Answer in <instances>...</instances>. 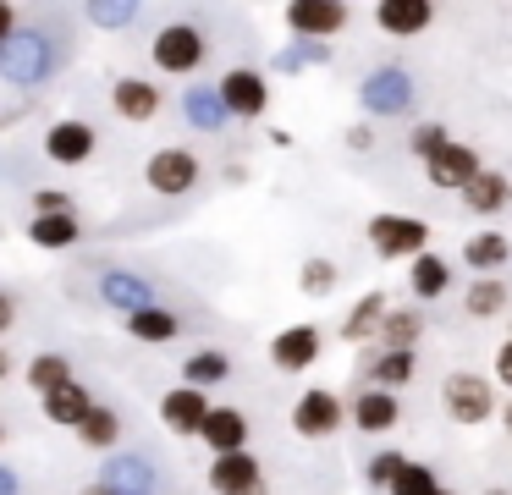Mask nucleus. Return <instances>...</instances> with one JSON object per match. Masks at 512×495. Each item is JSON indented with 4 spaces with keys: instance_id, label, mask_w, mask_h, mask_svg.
<instances>
[{
    "instance_id": "nucleus-29",
    "label": "nucleus",
    "mask_w": 512,
    "mask_h": 495,
    "mask_svg": "<svg viewBox=\"0 0 512 495\" xmlns=\"http://www.w3.org/2000/svg\"><path fill=\"white\" fill-rule=\"evenodd\" d=\"M28 237H34V248H72L78 242V220H72V209L67 215H34V226H28Z\"/></svg>"
},
{
    "instance_id": "nucleus-27",
    "label": "nucleus",
    "mask_w": 512,
    "mask_h": 495,
    "mask_svg": "<svg viewBox=\"0 0 512 495\" xmlns=\"http://www.w3.org/2000/svg\"><path fill=\"white\" fill-rule=\"evenodd\" d=\"M182 380H188V391H210V385L232 380V363H226V352H193L182 363Z\"/></svg>"
},
{
    "instance_id": "nucleus-7",
    "label": "nucleus",
    "mask_w": 512,
    "mask_h": 495,
    "mask_svg": "<svg viewBox=\"0 0 512 495\" xmlns=\"http://www.w3.org/2000/svg\"><path fill=\"white\" fill-rule=\"evenodd\" d=\"M292 429L303 440H325L342 429V396L336 391H303L298 407H292Z\"/></svg>"
},
{
    "instance_id": "nucleus-24",
    "label": "nucleus",
    "mask_w": 512,
    "mask_h": 495,
    "mask_svg": "<svg viewBox=\"0 0 512 495\" xmlns=\"http://www.w3.org/2000/svg\"><path fill=\"white\" fill-rule=\"evenodd\" d=\"M408 286H413V297H424V303H435V297L452 286V270H446V259H435L430 248L413 259V270H408Z\"/></svg>"
},
{
    "instance_id": "nucleus-11",
    "label": "nucleus",
    "mask_w": 512,
    "mask_h": 495,
    "mask_svg": "<svg viewBox=\"0 0 512 495\" xmlns=\"http://www.w3.org/2000/svg\"><path fill=\"white\" fill-rule=\"evenodd\" d=\"M259 457H248V451H226V457H215L210 468V490L215 495H259Z\"/></svg>"
},
{
    "instance_id": "nucleus-20",
    "label": "nucleus",
    "mask_w": 512,
    "mask_h": 495,
    "mask_svg": "<svg viewBox=\"0 0 512 495\" xmlns=\"http://www.w3.org/2000/svg\"><path fill=\"white\" fill-rule=\"evenodd\" d=\"M463 204L474 209V215H501V209L512 204V182L501 171H490V165H479V176L463 187Z\"/></svg>"
},
{
    "instance_id": "nucleus-39",
    "label": "nucleus",
    "mask_w": 512,
    "mask_h": 495,
    "mask_svg": "<svg viewBox=\"0 0 512 495\" xmlns=\"http://www.w3.org/2000/svg\"><path fill=\"white\" fill-rule=\"evenodd\" d=\"M441 143H446V127H441V121H424V127L413 132V154H419V160H430Z\"/></svg>"
},
{
    "instance_id": "nucleus-28",
    "label": "nucleus",
    "mask_w": 512,
    "mask_h": 495,
    "mask_svg": "<svg viewBox=\"0 0 512 495\" xmlns=\"http://www.w3.org/2000/svg\"><path fill=\"white\" fill-rule=\"evenodd\" d=\"M78 440H83V446H94V451H111L116 440H122V418H116L111 407H89L83 424H78Z\"/></svg>"
},
{
    "instance_id": "nucleus-16",
    "label": "nucleus",
    "mask_w": 512,
    "mask_h": 495,
    "mask_svg": "<svg viewBox=\"0 0 512 495\" xmlns=\"http://www.w3.org/2000/svg\"><path fill=\"white\" fill-rule=\"evenodd\" d=\"M100 484L111 495H155V468H149L144 457H111L105 462V473H100Z\"/></svg>"
},
{
    "instance_id": "nucleus-17",
    "label": "nucleus",
    "mask_w": 512,
    "mask_h": 495,
    "mask_svg": "<svg viewBox=\"0 0 512 495\" xmlns=\"http://www.w3.org/2000/svg\"><path fill=\"white\" fill-rule=\"evenodd\" d=\"M430 17H435L430 0H380V6H375V22H380L386 33H397V39L424 33V28H430Z\"/></svg>"
},
{
    "instance_id": "nucleus-22",
    "label": "nucleus",
    "mask_w": 512,
    "mask_h": 495,
    "mask_svg": "<svg viewBox=\"0 0 512 495\" xmlns=\"http://www.w3.org/2000/svg\"><path fill=\"white\" fill-rule=\"evenodd\" d=\"M375 336L386 341V352H413V341L424 336V314L419 308H386L375 325Z\"/></svg>"
},
{
    "instance_id": "nucleus-50",
    "label": "nucleus",
    "mask_w": 512,
    "mask_h": 495,
    "mask_svg": "<svg viewBox=\"0 0 512 495\" xmlns=\"http://www.w3.org/2000/svg\"><path fill=\"white\" fill-rule=\"evenodd\" d=\"M485 495H512V490H485Z\"/></svg>"
},
{
    "instance_id": "nucleus-26",
    "label": "nucleus",
    "mask_w": 512,
    "mask_h": 495,
    "mask_svg": "<svg viewBox=\"0 0 512 495\" xmlns=\"http://www.w3.org/2000/svg\"><path fill=\"white\" fill-rule=\"evenodd\" d=\"M463 308L474 319H496L501 308H507V281H501V275H479V281L463 292Z\"/></svg>"
},
{
    "instance_id": "nucleus-19",
    "label": "nucleus",
    "mask_w": 512,
    "mask_h": 495,
    "mask_svg": "<svg viewBox=\"0 0 512 495\" xmlns=\"http://www.w3.org/2000/svg\"><path fill=\"white\" fill-rule=\"evenodd\" d=\"M397 418H402V407H397V396H386V391H375V385H358V402H353V424L364 429V435H386V429H397Z\"/></svg>"
},
{
    "instance_id": "nucleus-13",
    "label": "nucleus",
    "mask_w": 512,
    "mask_h": 495,
    "mask_svg": "<svg viewBox=\"0 0 512 495\" xmlns=\"http://www.w3.org/2000/svg\"><path fill=\"white\" fill-rule=\"evenodd\" d=\"M270 358H276V369L303 374L314 358H320V330L314 325H287L276 341H270Z\"/></svg>"
},
{
    "instance_id": "nucleus-25",
    "label": "nucleus",
    "mask_w": 512,
    "mask_h": 495,
    "mask_svg": "<svg viewBox=\"0 0 512 495\" xmlns=\"http://www.w3.org/2000/svg\"><path fill=\"white\" fill-rule=\"evenodd\" d=\"M413 369H419V358H413V352H380V358L369 363V380H375V391L397 396L402 385L413 380Z\"/></svg>"
},
{
    "instance_id": "nucleus-8",
    "label": "nucleus",
    "mask_w": 512,
    "mask_h": 495,
    "mask_svg": "<svg viewBox=\"0 0 512 495\" xmlns=\"http://www.w3.org/2000/svg\"><path fill=\"white\" fill-rule=\"evenodd\" d=\"M424 176H430L435 187H457V193H463V187L479 176V154L468 149V143H452V138H446L441 149L424 160Z\"/></svg>"
},
{
    "instance_id": "nucleus-42",
    "label": "nucleus",
    "mask_w": 512,
    "mask_h": 495,
    "mask_svg": "<svg viewBox=\"0 0 512 495\" xmlns=\"http://www.w3.org/2000/svg\"><path fill=\"white\" fill-rule=\"evenodd\" d=\"M12 319H17V303H12V292H0V336L12 330Z\"/></svg>"
},
{
    "instance_id": "nucleus-33",
    "label": "nucleus",
    "mask_w": 512,
    "mask_h": 495,
    "mask_svg": "<svg viewBox=\"0 0 512 495\" xmlns=\"http://www.w3.org/2000/svg\"><path fill=\"white\" fill-rule=\"evenodd\" d=\"M380 314H386V297H380V292H364V303H353V314H347V325H342V341H364V336H375Z\"/></svg>"
},
{
    "instance_id": "nucleus-31",
    "label": "nucleus",
    "mask_w": 512,
    "mask_h": 495,
    "mask_svg": "<svg viewBox=\"0 0 512 495\" xmlns=\"http://www.w3.org/2000/svg\"><path fill=\"white\" fill-rule=\"evenodd\" d=\"M182 110H188V121H193L199 132H215V127L226 121V105H221V94H215V88H199V83L188 88V99H182Z\"/></svg>"
},
{
    "instance_id": "nucleus-49",
    "label": "nucleus",
    "mask_w": 512,
    "mask_h": 495,
    "mask_svg": "<svg viewBox=\"0 0 512 495\" xmlns=\"http://www.w3.org/2000/svg\"><path fill=\"white\" fill-rule=\"evenodd\" d=\"M501 424H507V435H512V402H507V413H501Z\"/></svg>"
},
{
    "instance_id": "nucleus-48",
    "label": "nucleus",
    "mask_w": 512,
    "mask_h": 495,
    "mask_svg": "<svg viewBox=\"0 0 512 495\" xmlns=\"http://www.w3.org/2000/svg\"><path fill=\"white\" fill-rule=\"evenodd\" d=\"M78 495H111V490H105V484H89V490H78Z\"/></svg>"
},
{
    "instance_id": "nucleus-45",
    "label": "nucleus",
    "mask_w": 512,
    "mask_h": 495,
    "mask_svg": "<svg viewBox=\"0 0 512 495\" xmlns=\"http://www.w3.org/2000/svg\"><path fill=\"white\" fill-rule=\"evenodd\" d=\"M347 143H353V149H369V143H375V132H369V127H353V132H347Z\"/></svg>"
},
{
    "instance_id": "nucleus-44",
    "label": "nucleus",
    "mask_w": 512,
    "mask_h": 495,
    "mask_svg": "<svg viewBox=\"0 0 512 495\" xmlns=\"http://www.w3.org/2000/svg\"><path fill=\"white\" fill-rule=\"evenodd\" d=\"M12 33H17V11L0 0V39H12Z\"/></svg>"
},
{
    "instance_id": "nucleus-30",
    "label": "nucleus",
    "mask_w": 512,
    "mask_h": 495,
    "mask_svg": "<svg viewBox=\"0 0 512 495\" xmlns=\"http://www.w3.org/2000/svg\"><path fill=\"white\" fill-rule=\"evenodd\" d=\"M507 253H512V242L501 237V231H479V237H468L463 259L474 264L479 275H490V270H501V264H507Z\"/></svg>"
},
{
    "instance_id": "nucleus-1",
    "label": "nucleus",
    "mask_w": 512,
    "mask_h": 495,
    "mask_svg": "<svg viewBox=\"0 0 512 495\" xmlns=\"http://www.w3.org/2000/svg\"><path fill=\"white\" fill-rule=\"evenodd\" d=\"M45 72H56V50H50L45 33L17 28L12 39H0V77H12V83H39Z\"/></svg>"
},
{
    "instance_id": "nucleus-18",
    "label": "nucleus",
    "mask_w": 512,
    "mask_h": 495,
    "mask_svg": "<svg viewBox=\"0 0 512 495\" xmlns=\"http://www.w3.org/2000/svg\"><path fill=\"white\" fill-rule=\"evenodd\" d=\"M199 435L210 440L215 457H226V451H243V440H248V418L237 413V407H210V413H204V424H199Z\"/></svg>"
},
{
    "instance_id": "nucleus-3",
    "label": "nucleus",
    "mask_w": 512,
    "mask_h": 495,
    "mask_svg": "<svg viewBox=\"0 0 512 495\" xmlns=\"http://www.w3.org/2000/svg\"><path fill=\"white\" fill-rule=\"evenodd\" d=\"M424 242H430V226L413 215H375L369 220V248L380 259H419Z\"/></svg>"
},
{
    "instance_id": "nucleus-15",
    "label": "nucleus",
    "mask_w": 512,
    "mask_h": 495,
    "mask_svg": "<svg viewBox=\"0 0 512 495\" xmlns=\"http://www.w3.org/2000/svg\"><path fill=\"white\" fill-rule=\"evenodd\" d=\"M100 297L122 314H138V308H155V286L144 275H127V270H105L100 275Z\"/></svg>"
},
{
    "instance_id": "nucleus-34",
    "label": "nucleus",
    "mask_w": 512,
    "mask_h": 495,
    "mask_svg": "<svg viewBox=\"0 0 512 495\" xmlns=\"http://www.w3.org/2000/svg\"><path fill=\"white\" fill-rule=\"evenodd\" d=\"M67 380H72V363L61 358V352H39V358L28 363V385H34L39 396L56 391V385H67Z\"/></svg>"
},
{
    "instance_id": "nucleus-46",
    "label": "nucleus",
    "mask_w": 512,
    "mask_h": 495,
    "mask_svg": "<svg viewBox=\"0 0 512 495\" xmlns=\"http://www.w3.org/2000/svg\"><path fill=\"white\" fill-rule=\"evenodd\" d=\"M0 495H17V473L12 468H0Z\"/></svg>"
},
{
    "instance_id": "nucleus-5",
    "label": "nucleus",
    "mask_w": 512,
    "mask_h": 495,
    "mask_svg": "<svg viewBox=\"0 0 512 495\" xmlns=\"http://www.w3.org/2000/svg\"><path fill=\"white\" fill-rule=\"evenodd\" d=\"M358 105H364L369 116H397V110L413 105V77L402 72V66H380V72L364 77V88H358Z\"/></svg>"
},
{
    "instance_id": "nucleus-32",
    "label": "nucleus",
    "mask_w": 512,
    "mask_h": 495,
    "mask_svg": "<svg viewBox=\"0 0 512 495\" xmlns=\"http://www.w3.org/2000/svg\"><path fill=\"white\" fill-rule=\"evenodd\" d=\"M127 330L138 341H149V347H160V341L177 336V314H166V308H138V314H127Z\"/></svg>"
},
{
    "instance_id": "nucleus-40",
    "label": "nucleus",
    "mask_w": 512,
    "mask_h": 495,
    "mask_svg": "<svg viewBox=\"0 0 512 495\" xmlns=\"http://www.w3.org/2000/svg\"><path fill=\"white\" fill-rule=\"evenodd\" d=\"M402 462H408V457H397V451H380V457L369 462V484H380V490H386V484H391V473H397Z\"/></svg>"
},
{
    "instance_id": "nucleus-21",
    "label": "nucleus",
    "mask_w": 512,
    "mask_h": 495,
    "mask_svg": "<svg viewBox=\"0 0 512 495\" xmlns=\"http://www.w3.org/2000/svg\"><path fill=\"white\" fill-rule=\"evenodd\" d=\"M111 105H116V116H122V121H155L160 88L144 83V77H122V83L111 88Z\"/></svg>"
},
{
    "instance_id": "nucleus-9",
    "label": "nucleus",
    "mask_w": 512,
    "mask_h": 495,
    "mask_svg": "<svg viewBox=\"0 0 512 495\" xmlns=\"http://www.w3.org/2000/svg\"><path fill=\"white\" fill-rule=\"evenodd\" d=\"M215 94H221L226 116H265V105H270V88H265V77H259V72H248V66H237V72H226Z\"/></svg>"
},
{
    "instance_id": "nucleus-2",
    "label": "nucleus",
    "mask_w": 512,
    "mask_h": 495,
    "mask_svg": "<svg viewBox=\"0 0 512 495\" xmlns=\"http://www.w3.org/2000/svg\"><path fill=\"white\" fill-rule=\"evenodd\" d=\"M441 407H446L452 424H485V418L496 413V391H490V380H479V374H446Z\"/></svg>"
},
{
    "instance_id": "nucleus-38",
    "label": "nucleus",
    "mask_w": 512,
    "mask_h": 495,
    "mask_svg": "<svg viewBox=\"0 0 512 495\" xmlns=\"http://www.w3.org/2000/svg\"><path fill=\"white\" fill-rule=\"evenodd\" d=\"M133 17H138L133 0H94V6H89V22H94V28H127Z\"/></svg>"
},
{
    "instance_id": "nucleus-51",
    "label": "nucleus",
    "mask_w": 512,
    "mask_h": 495,
    "mask_svg": "<svg viewBox=\"0 0 512 495\" xmlns=\"http://www.w3.org/2000/svg\"><path fill=\"white\" fill-rule=\"evenodd\" d=\"M435 495H452V490H435Z\"/></svg>"
},
{
    "instance_id": "nucleus-47",
    "label": "nucleus",
    "mask_w": 512,
    "mask_h": 495,
    "mask_svg": "<svg viewBox=\"0 0 512 495\" xmlns=\"http://www.w3.org/2000/svg\"><path fill=\"white\" fill-rule=\"evenodd\" d=\"M6 374H12V358H6V347H0V380H6Z\"/></svg>"
},
{
    "instance_id": "nucleus-6",
    "label": "nucleus",
    "mask_w": 512,
    "mask_h": 495,
    "mask_svg": "<svg viewBox=\"0 0 512 495\" xmlns=\"http://www.w3.org/2000/svg\"><path fill=\"white\" fill-rule=\"evenodd\" d=\"M287 28L298 33V39L325 44L331 33L347 28V6H342V0H292V6H287Z\"/></svg>"
},
{
    "instance_id": "nucleus-23",
    "label": "nucleus",
    "mask_w": 512,
    "mask_h": 495,
    "mask_svg": "<svg viewBox=\"0 0 512 495\" xmlns=\"http://www.w3.org/2000/svg\"><path fill=\"white\" fill-rule=\"evenodd\" d=\"M89 407H94V402H89V391H83L78 380H67V385H56V391H45V418H50V424L78 429Z\"/></svg>"
},
{
    "instance_id": "nucleus-10",
    "label": "nucleus",
    "mask_w": 512,
    "mask_h": 495,
    "mask_svg": "<svg viewBox=\"0 0 512 495\" xmlns=\"http://www.w3.org/2000/svg\"><path fill=\"white\" fill-rule=\"evenodd\" d=\"M193 182H199V160H193L188 149H160V154H149V187H155V193L177 198V193H188Z\"/></svg>"
},
{
    "instance_id": "nucleus-41",
    "label": "nucleus",
    "mask_w": 512,
    "mask_h": 495,
    "mask_svg": "<svg viewBox=\"0 0 512 495\" xmlns=\"http://www.w3.org/2000/svg\"><path fill=\"white\" fill-rule=\"evenodd\" d=\"M67 204H72V198L61 193V187H39V193H34V209H39V215H67Z\"/></svg>"
},
{
    "instance_id": "nucleus-4",
    "label": "nucleus",
    "mask_w": 512,
    "mask_h": 495,
    "mask_svg": "<svg viewBox=\"0 0 512 495\" xmlns=\"http://www.w3.org/2000/svg\"><path fill=\"white\" fill-rule=\"evenodd\" d=\"M199 61H204V33L193 28V22H171V28L155 33V66L160 72L188 77V72H199Z\"/></svg>"
},
{
    "instance_id": "nucleus-14",
    "label": "nucleus",
    "mask_w": 512,
    "mask_h": 495,
    "mask_svg": "<svg viewBox=\"0 0 512 495\" xmlns=\"http://www.w3.org/2000/svg\"><path fill=\"white\" fill-rule=\"evenodd\" d=\"M204 413H210L204 391H188V385H177V391L160 396V424H166L171 435H199Z\"/></svg>"
},
{
    "instance_id": "nucleus-36",
    "label": "nucleus",
    "mask_w": 512,
    "mask_h": 495,
    "mask_svg": "<svg viewBox=\"0 0 512 495\" xmlns=\"http://www.w3.org/2000/svg\"><path fill=\"white\" fill-rule=\"evenodd\" d=\"M325 44H314V39H298L292 50H281L276 55V72H298V66H325Z\"/></svg>"
},
{
    "instance_id": "nucleus-35",
    "label": "nucleus",
    "mask_w": 512,
    "mask_h": 495,
    "mask_svg": "<svg viewBox=\"0 0 512 495\" xmlns=\"http://www.w3.org/2000/svg\"><path fill=\"white\" fill-rule=\"evenodd\" d=\"M435 490H441V484H435V473L424 468V462H402L386 484V495H435Z\"/></svg>"
},
{
    "instance_id": "nucleus-12",
    "label": "nucleus",
    "mask_w": 512,
    "mask_h": 495,
    "mask_svg": "<svg viewBox=\"0 0 512 495\" xmlns=\"http://www.w3.org/2000/svg\"><path fill=\"white\" fill-rule=\"evenodd\" d=\"M45 154L56 165H89L94 160V127L89 121H56L45 132Z\"/></svg>"
},
{
    "instance_id": "nucleus-52",
    "label": "nucleus",
    "mask_w": 512,
    "mask_h": 495,
    "mask_svg": "<svg viewBox=\"0 0 512 495\" xmlns=\"http://www.w3.org/2000/svg\"><path fill=\"white\" fill-rule=\"evenodd\" d=\"M0 435H6V429H0Z\"/></svg>"
},
{
    "instance_id": "nucleus-37",
    "label": "nucleus",
    "mask_w": 512,
    "mask_h": 495,
    "mask_svg": "<svg viewBox=\"0 0 512 495\" xmlns=\"http://www.w3.org/2000/svg\"><path fill=\"white\" fill-rule=\"evenodd\" d=\"M298 286H303V297H325L336 286V264L331 259H309L298 270Z\"/></svg>"
},
{
    "instance_id": "nucleus-43",
    "label": "nucleus",
    "mask_w": 512,
    "mask_h": 495,
    "mask_svg": "<svg viewBox=\"0 0 512 495\" xmlns=\"http://www.w3.org/2000/svg\"><path fill=\"white\" fill-rule=\"evenodd\" d=\"M496 374H501V385H512V341L496 352Z\"/></svg>"
}]
</instances>
